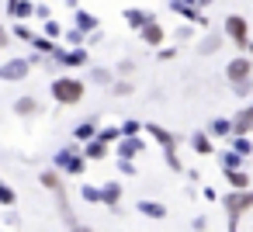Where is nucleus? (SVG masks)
Listing matches in <instances>:
<instances>
[{"label":"nucleus","instance_id":"1","mask_svg":"<svg viewBox=\"0 0 253 232\" xmlns=\"http://www.w3.org/2000/svg\"><path fill=\"white\" fill-rule=\"evenodd\" d=\"M52 101L63 104V108H73L84 101V80H73V77H59L52 80Z\"/></svg>","mask_w":253,"mask_h":232},{"label":"nucleus","instance_id":"2","mask_svg":"<svg viewBox=\"0 0 253 232\" xmlns=\"http://www.w3.org/2000/svg\"><path fill=\"white\" fill-rule=\"evenodd\" d=\"M222 204H225V215H229V232H236L239 218L253 208V191H229L222 197Z\"/></svg>","mask_w":253,"mask_h":232},{"label":"nucleus","instance_id":"3","mask_svg":"<svg viewBox=\"0 0 253 232\" xmlns=\"http://www.w3.org/2000/svg\"><path fill=\"white\" fill-rule=\"evenodd\" d=\"M225 35H229L239 49L250 45V28H246V21H243L239 14H229V18H225Z\"/></svg>","mask_w":253,"mask_h":232},{"label":"nucleus","instance_id":"4","mask_svg":"<svg viewBox=\"0 0 253 232\" xmlns=\"http://www.w3.org/2000/svg\"><path fill=\"white\" fill-rule=\"evenodd\" d=\"M56 166H59L63 173H84V166H87V159H84L80 153H73V149H66V153H59V156H56Z\"/></svg>","mask_w":253,"mask_h":232},{"label":"nucleus","instance_id":"5","mask_svg":"<svg viewBox=\"0 0 253 232\" xmlns=\"http://www.w3.org/2000/svg\"><path fill=\"white\" fill-rule=\"evenodd\" d=\"M250 73H253V63H250V59H232V63L225 66V77H229L232 83H246Z\"/></svg>","mask_w":253,"mask_h":232},{"label":"nucleus","instance_id":"6","mask_svg":"<svg viewBox=\"0 0 253 232\" xmlns=\"http://www.w3.org/2000/svg\"><path fill=\"white\" fill-rule=\"evenodd\" d=\"M25 77H28V63H25V59H11V63L0 66V80H7V83L25 80Z\"/></svg>","mask_w":253,"mask_h":232},{"label":"nucleus","instance_id":"7","mask_svg":"<svg viewBox=\"0 0 253 232\" xmlns=\"http://www.w3.org/2000/svg\"><path fill=\"white\" fill-rule=\"evenodd\" d=\"M232 135H253V104H246L232 118Z\"/></svg>","mask_w":253,"mask_h":232},{"label":"nucleus","instance_id":"8","mask_svg":"<svg viewBox=\"0 0 253 232\" xmlns=\"http://www.w3.org/2000/svg\"><path fill=\"white\" fill-rule=\"evenodd\" d=\"M146 132H149V135H153V139H156V142H160V146H163L167 153H173V146H177V139H173V135H170L167 128H160V125H146Z\"/></svg>","mask_w":253,"mask_h":232},{"label":"nucleus","instance_id":"9","mask_svg":"<svg viewBox=\"0 0 253 232\" xmlns=\"http://www.w3.org/2000/svg\"><path fill=\"white\" fill-rule=\"evenodd\" d=\"M232 191H250V173L246 170H222Z\"/></svg>","mask_w":253,"mask_h":232},{"label":"nucleus","instance_id":"10","mask_svg":"<svg viewBox=\"0 0 253 232\" xmlns=\"http://www.w3.org/2000/svg\"><path fill=\"white\" fill-rule=\"evenodd\" d=\"M208 135H218V139H232V118H215L208 125Z\"/></svg>","mask_w":253,"mask_h":232},{"label":"nucleus","instance_id":"11","mask_svg":"<svg viewBox=\"0 0 253 232\" xmlns=\"http://www.w3.org/2000/svg\"><path fill=\"white\" fill-rule=\"evenodd\" d=\"M229 149L239 153V156L246 159V156L253 153V142H250V135H232V139H229Z\"/></svg>","mask_w":253,"mask_h":232},{"label":"nucleus","instance_id":"12","mask_svg":"<svg viewBox=\"0 0 253 232\" xmlns=\"http://www.w3.org/2000/svg\"><path fill=\"white\" fill-rule=\"evenodd\" d=\"M142 42H146V45H160V42H163V28H160L156 21H149V25L142 28Z\"/></svg>","mask_w":253,"mask_h":232},{"label":"nucleus","instance_id":"13","mask_svg":"<svg viewBox=\"0 0 253 232\" xmlns=\"http://www.w3.org/2000/svg\"><path fill=\"white\" fill-rule=\"evenodd\" d=\"M191 146H194V153L208 156V153H211V135H208V132H194V135H191Z\"/></svg>","mask_w":253,"mask_h":232},{"label":"nucleus","instance_id":"14","mask_svg":"<svg viewBox=\"0 0 253 232\" xmlns=\"http://www.w3.org/2000/svg\"><path fill=\"white\" fill-rule=\"evenodd\" d=\"M104 156H108V142H101V139L87 142V153H84V159H104Z\"/></svg>","mask_w":253,"mask_h":232},{"label":"nucleus","instance_id":"15","mask_svg":"<svg viewBox=\"0 0 253 232\" xmlns=\"http://www.w3.org/2000/svg\"><path fill=\"white\" fill-rule=\"evenodd\" d=\"M101 201L115 208V204L122 201V184H108V187H101Z\"/></svg>","mask_w":253,"mask_h":232},{"label":"nucleus","instance_id":"16","mask_svg":"<svg viewBox=\"0 0 253 232\" xmlns=\"http://www.w3.org/2000/svg\"><path fill=\"white\" fill-rule=\"evenodd\" d=\"M135 208H139L142 215H149V218H167V208H163V204H156V201H139Z\"/></svg>","mask_w":253,"mask_h":232},{"label":"nucleus","instance_id":"17","mask_svg":"<svg viewBox=\"0 0 253 232\" xmlns=\"http://www.w3.org/2000/svg\"><path fill=\"white\" fill-rule=\"evenodd\" d=\"M59 63H66V66H84V63H87V52H84V49H73V52H59Z\"/></svg>","mask_w":253,"mask_h":232},{"label":"nucleus","instance_id":"18","mask_svg":"<svg viewBox=\"0 0 253 232\" xmlns=\"http://www.w3.org/2000/svg\"><path fill=\"white\" fill-rule=\"evenodd\" d=\"M77 142H94L97 139V128H94V121H84V125H77Z\"/></svg>","mask_w":253,"mask_h":232},{"label":"nucleus","instance_id":"19","mask_svg":"<svg viewBox=\"0 0 253 232\" xmlns=\"http://www.w3.org/2000/svg\"><path fill=\"white\" fill-rule=\"evenodd\" d=\"M14 111H18L21 118H32V115L39 111V104H35V97H21V101L14 104Z\"/></svg>","mask_w":253,"mask_h":232},{"label":"nucleus","instance_id":"20","mask_svg":"<svg viewBox=\"0 0 253 232\" xmlns=\"http://www.w3.org/2000/svg\"><path fill=\"white\" fill-rule=\"evenodd\" d=\"M39 180H42V187H49L52 194H59V197H63V184H59V177H56L52 170H45V173H42Z\"/></svg>","mask_w":253,"mask_h":232},{"label":"nucleus","instance_id":"21","mask_svg":"<svg viewBox=\"0 0 253 232\" xmlns=\"http://www.w3.org/2000/svg\"><path fill=\"white\" fill-rule=\"evenodd\" d=\"M139 149H142V142H139V139H125V142L118 146V153H122V159H132V156H135Z\"/></svg>","mask_w":253,"mask_h":232},{"label":"nucleus","instance_id":"22","mask_svg":"<svg viewBox=\"0 0 253 232\" xmlns=\"http://www.w3.org/2000/svg\"><path fill=\"white\" fill-rule=\"evenodd\" d=\"M222 170H243V156L229 149V153L222 156Z\"/></svg>","mask_w":253,"mask_h":232},{"label":"nucleus","instance_id":"23","mask_svg":"<svg viewBox=\"0 0 253 232\" xmlns=\"http://www.w3.org/2000/svg\"><path fill=\"white\" fill-rule=\"evenodd\" d=\"M14 201H18V194H14V191H11L4 180H0V204H7V208H11Z\"/></svg>","mask_w":253,"mask_h":232},{"label":"nucleus","instance_id":"24","mask_svg":"<svg viewBox=\"0 0 253 232\" xmlns=\"http://www.w3.org/2000/svg\"><path fill=\"white\" fill-rule=\"evenodd\" d=\"M7 7H11V14H14V18H18V14L25 18V14L32 11V4H25V0H11V4H7Z\"/></svg>","mask_w":253,"mask_h":232},{"label":"nucleus","instance_id":"25","mask_svg":"<svg viewBox=\"0 0 253 232\" xmlns=\"http://www.w3.org/2000/svg\"><path fill=\"white\" fill-rule=\"evenodd\" d=\"M97 139L101 142H118L122 139V128H104V132H97Z\"/></svg>","mask_w":253,"mask_h":232},{"label":"nucleus","instance_id":"26","mask_svg":"<svg viewBox=\"0 0 253 232\" xmlns=\"http://www.w3.org/2000/svg\"><path fill=\"white\" fill-rule=\"evenodd\" d=\"M125 18H128V21H132L135 28H146V25H149V18H146V14H139V11H128Z\"/></svg>","mask_w":253,"mask_h":232},{"label":"nucleus","instance_id":"27","mask_svg":"<svg viewBox=\"0 0 253 232\" xmlns=\"http://www.w3.org/2000/svg\"><path fill=\"white\" fill-rule=\"evenodd\" d=\"M84 197L87 201H101V187H84Z\"/></svg>","mask_w":253,"mask_h":232},{"label":"nucleus","instance_id":"28","mask_svg":"<svg viewBox=\"0 0 253 232\" xmlns=\"http://www.w3.org/2000/svg\"><path fill=\"white\" fill-rule=\"evenodd\" d=\"M94 25H97V21H94V18H90V14H80V28H84V32H90V28H94Z\"/></svg>","mask_w":253,"mask_h":232},{"label":"nucleus","instance_id":"29","mask_svg":"<svg viewBox=\"0 0 253 232\" xmlns=\"http://www.w3.org/2000/svg\"><path fill=\"white\" fill-rule=\"evenodd\" d=\"M94 80H97V83H108L111 73H108V70H94Z\"/></svg>","mask_w":253,"mask_h":232},{"label":"nucleus","instance_id":"30","mask_svg":"<svg viewBox=\"0 0 253 232\" xmlns=\"http://www.w3.org/2000/svg\"><path fill=\"white\" fill-rule=\"evenodd\" d=\"M70 232H94V229H87V225H70Z\"/></svg>","mask_w":253,"mask_h":232},{"label":"nucleus","instance_id":"31","mask_svg":"<svg viewBox=\"0 0 253 232\" xmlns=\"http://www.w3.org/2000/svg\"><path fill=\"white\" fill-rule=\"evenodd\" d=\"M7 45V32H4V25H0V49Z\"/></svg>","mask_w":253,"mask_h":232},{"label":"nucleus","instance_id":"32","mask_svg":"<svg viewBox=\"0 0 253 232\" xmlns=\"http://www.w3.org/2000/svg\"><path fill=\"white\" fill-rule=\"evenodd\" d=\"M250 52H253V42H250Z\"/></svg>","mask_w":253,"mask_h":232}]
</instances>
